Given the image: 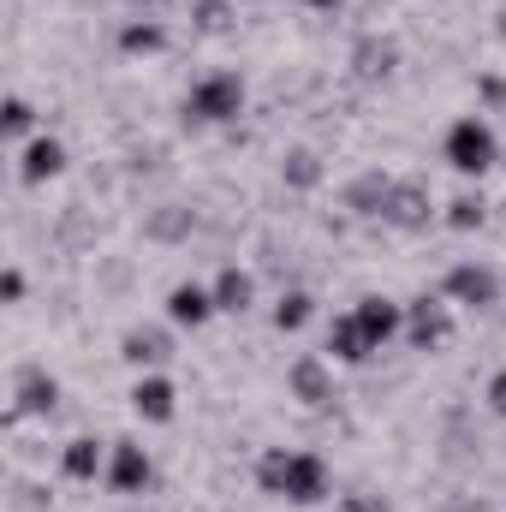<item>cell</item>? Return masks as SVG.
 <instances>
[{
	"mask_svg": "<svg viewBox=\"0 0 506 512\" xmlns=\"http://www.w3.org/2000/svg\"><path fill=\"white\" fill-rule=\"evenodd\" d=\"M256 489L292 507H316L328 495V459L310 447H268L256 459Z\"/></svg>",
	"mask_w": 506,
	"mask_h": 512,
	"instance_id": "1",
	"label": "cell"
},
{
	"mask_svg": "<svg viewBox=\"0 0 506 512\" xmlns=\"http://www.w3.org/2000/svg\"><path fill=\"white\" fill-rule=\"evenodd\" d=\"M251 102V84L239 72H203L185 96V120L191 126H233Z\"/></svg>",
	"mask_w": 506,
	"mask_h": 512,
	"instance_id": "2",
	"label": "cell"
},
{
	"mask_svg": "<svg viewBox=\"0 0 506 512\" xmlns=\"http://www.w3.org/2000/svg\"><path fill=\"white\" fill-rule=\"evenodd\" d=\"M441 161L453 173H465V179H483L501 161V137H495V126L483 114H465V120H453L447 137H441Z\"/></svg>",
	"mask_w": 506,
	"mask_h": 512,
	"instance_id": "3",
	"label": "cell"
},
{
	"mask_svg": "<svg viewBox=\"0 0 506 512\" xmlns=\"http://www.w3.org/2000/svg\"><path fill=\"white\" fill-rule=\"evenodd\" d=\"M286 393L298 399V405H310V411H328L340 393H334V358H322V352H298L292 364H286Z\"/></svg>",
	"mask_w": 506,
	"mask_h": 512,
	"instance_id": "4",
	"label": "cell"
},
{
	"mask_svg": "<svg viewBox=\"0 0 506 512\" xmlns=\"http://www.w3.org/2000/svg\"><path fill=\"white\" fill-rule=\"evenodd\" d=\"M381 221H387L393 233H429V221H435V191H429L423 179H393Z\"/></svg>",
	"mask_w": 506,
	"mask_h": 512,
	"instance_id": "5",
	"label": "cell"
},
{
	"mask_svg": "<svg viewBox=\"0 0 506 512\" xmlns=\"http://www.w3.org/2000/svg\"><path fill=\"white\" fill-rule=\"evenodd\" d=\"M441 298L465 304V310H489V304H501V274L489 262H453L441 280Z\"/></svg>",
	"mask_w": 506,
	"mask_h": 512,
	"instance_id": "6",
	"label": "cell"
},
{
	"mask_svg": "<svg viewBox=\"0 0 506 512\" xmlns=\"http://www.w3.org/2000/svg\"><path fill=\"white\" fill-rule=\"evenodd\" d=\"M149 483H155L149 447H143V441H114V453H108V489H114L120 501H143Z\"/></svg>",
	"mask_w": 506,
	"mask_h": 512,
	"instance_id": "7",
	"label": "cell"
},
{
	"mask_svg": "<svg viewBox=\"0 0 506 512\" xmlns=\"http://www.w3.org/2000/svg\"><path fill=\"white\" fill-rule=\"evenodd\" d=\"M405 340L417 346V352H441L447 340H453V304L447 298H411L405 304Z\"/></svg>",
	"mask_w": 506,
	"mask_h": 512,
	"instance_id": "8",
	"label": "cell"
},
{
	"mask_svg": "<svg viewBox=\"0 0 506 512\" xmlns=\"http://www.w3.org/2000/svg\"><path fill=\"white\" fill-rule=\"evenodd\" d=\"M54 405H60V382L42 364H24L12 376V423L18 417H54Z\"/></svg>",
	"mask_w": 506,
	"mask_h": 512,
	"instance_id": "9",
	"label": "cell"
},
{
	"mask_svg": "<svg viewBox=\"0 0 506 512\" xmlns=\"http://www.w3.org/2000/svg\"><path fill=\"white\" fill-rule=\"evenodd\" d=\"M352 316H358V328H364V340H370V346H387V340H399V334H405V304H399V298H381V292H370V298H358V310H352Z\"/></svg>",
	"mask_w": 506,
	"mask_h": 512,
	"instance_id": "10",
	"label": "cell"
},
{
	"mask_svg": "<svg viewBox=\"0 0 506 512\" xmlns=\"http://www.w3.org/2000/svg\"><path fill=\"white\" fill-rule=\"evenodd\" d=\"M131 411H137L143 423H173V417H179V387L167 382L161 370H143L137 387H131Z\"/></svg>",
	"mask_w": 506,
	"mask_h": 512,
	"instance_id": "11",
	"label": "cell"
},
{
	"mask_svg": "<svg viewBox=\"0 0 506 512\" xmlns=\"http://www.w3.org/2000/svg\"><path fill=\"white\" fill-rule=\"evenodd\" d=\"M60 173H66V143H60V137L42 131V137H30V143L18 149V179H24V185H48V179H60Z\"/></svg>",
	"mask_w": 506,
	"mask_h": 512,
	"instance_id": "12",
	"label": "cell"
},
{
	"mask_svg": "<svg viewBox=\"0 0 506 512\" xmlns=\"http://www.w3.org/2000/svg\"><path fill=\"white\" fill-rule=\"evenodd\" d=\"M108 453H114V441L78 435V441L60 447V471H66L72 483H96V477H108Z\"/></svg>",
	"mask_w": 506,
	"mask_h": 512,
	"instance_id": "13",
	"label": "cell"
},
{
	"mask_svg": "<svg viewBox=\"0 0 506 512\" xmlns=\"http://www.w3.org/2000/svg\"><path fill=\"white\" fill-rule=\"evenodd\" d=\"M209 316H221L209 286H197V280H179V286L167 292V322H173V328H203Z\"/></svg>",
	"mask_w": 506,
	"mask_h": 512,
	"instance_id": "14",
	"label": "cell"
},
{
	"mask_svg": "<svg viewBox=\"0 0 506 512\" xmlns=\"http://www.w3.org/2000/svg\"><path fill=\"white\" fill-rule=\"evenodd\" d=\"M209 292H215V310H221V316H245L256 304V274L239 268V262H227V268L209 280Z\"/></svg>",
	"mask_w": 506,
	"mask_h": 512,
	"instance_id": "15",
	"label": "cell"
},
{
	"mask_svg": "<svg viewBox=\"0 0 506 512\" xmlns=\"http://www.w3.org/2000/svg\"><path fill=\"white\" fill-rule=\"evenodd\" d=\"M167 24L161 18H149V12H131L126 24H120V54L131 60H155V54H167Z\"/></svg>",
	"mask_w": 506,
	"mask_h": 512,
	"instance_id": "16",
	"label": "cell"
},
{
	"mask_svg": "<svg viewBox=\"0 0 506 512\" xmlns=\"http://www.w3.org/2000/svg\"><path fill=\"white\" fill-rule=\"evenodd\" d=\"M120 358L137 364V370H161V364L173 358V334H167V328H126Z\"/></svg>",
	"mask_w": 506,
	"mask_h": 512,
	"instance_id": "17",
	"label": "cell"
},
{
	"mask_svg": "<svg viewBox=\"0 0 506 512\" xmlns=\"http://www.w3.org/2000/svg\"><path fill=\"white\" fill-rule=\"evenodd\" d=\"M328 358H334V364H370V358H376V346L364 340V328H358L352 310L328 322Z\"/></svg>",
	"mask_w": 506,
	"mask_h": 512,
	"instance_id": "18",
	"label": "cell"
},
{
	"mask_svg": "<svg viewBox=\"0 0 506 512\" xmlns=\"http://www.w3.org/2000/svg\"><path fill=\"white\" fill-rule=\"evenodd\" d=\"M399 66V42L393 36H358V48H352V72L364 78V84H376Z\"/></svg>",
	"mask_w": 506,
	"mask_h": 512,
	"instance_id": "19",
	"label": "cell"
},
{
	"mask_svg": "<svg viewBox=\"0 0 506 512\" xmlns=\"http://www.w3.org/2000/svg\"><path fill=\"white\" fill-rule=\"evenodd\" d=\"M322 179H328V161L316 149H286L280 155V185L286 191H316Z\"/></svg>",
	"mask_w": 506,
	"mask_h": 512,
	"instance_id": "20",
	"label": "cell"
},
{
	"mask_svg": "<svg viewBox=\"0 0 506 512\" xmlns=\"http://www.w3.org/2000/svg\"><path fill=\"white\" fill-rule=\"evenodd\" d=\"M268 322H274L280 334H298V328H310V322H316V292H304V286H286V292L274 298Z\"/></svg>",
	"mask_w": 506,
	"mask_h": 512,
	"instance_id": "21",
	"label": "cell"
},
{
	"mask_svg": "<svg viewBox=\"0 0 506 512\" xmlns=\"http://www.w3.org/2000/svg\"><path fill=\"white\" fill-rule=\"evenodd\" d=\"M387 191H393V173L370 167V173H358V179L346 185V209H352V215H381V209H387Z\"/></svg>",
	"mask_w": 506,
	"mask_h": 512,
	"instance_id": "22",
	"label": "cell"
},
{
	"mask_svg": "<svg viewBox=\"0 0 506 512\" xmlns=\"http://www.w3.org/2000/svg\"><path fill=\"white\" fill-rule=\"evenodd\" d=\"M191 227H197V215H191L185 203H161V209L149 215V239H161V245H179V239H191Z\"/></svg>",
	"mask_w": 506,
	"mask_h": 512,
	"instance_id": "23",
	"label": "cell"
},
{
	"mask_svg": "<svg viewBox=\"0 0 506 512\" xmlns=\"http://www.w3.org/2000/svg\"><path fill=\"white\" fill-rule=\"evenodd\" d=\"M233 24H239V0H191V30L227 36Z\"/></svg>",
	"mask_w": 506,
	"mask_h": 512,
	"instance_id": "24",
	"label": "cell"
},
{
	"mask_svg": "<svg viewBox=\"0 0 506 512\" xmlns=\"http://www.w3.org/2000/svg\"><path fill=\"white\" fill-rule=\"evenodd\" d=\"M441 221H447L453 233H477V227L489 221V203H483V191H459V197L441 209Z\"/></svg>",
	"mask_w": 506,
	"mask_h": 512,
	"instance_id": "25",
	"label": "cell"
},
{
	"mask_svg": "<svg viewBox=\"0 0 506 512\" xmlns=\"http://www.w3.org/2000/svg\"><path fill=\"white\" fill-rule=\"evenodd\" d=\"M0 131H6L12 143H30V131H36V108H30L24 96H6V108H0Z\"/></svg>",
	"mask_w": 506,
	"mask_h": 512,
	"instance_id": "26",
	"label": "cell"
},
{
	"mask_svg": "<svg viewBox=\"0 0 506 512\" xmlns=\"http://www.w3.org/2000/svg\"><path fill=\"white\" fill-rule=\"evenodd\" d=\"M12 512H48V489H36V483H12Z\"/></svg>",
	"mask_w": 506,
	"mask_h": 512,
	"instance_id": "27",
	"label": "cell"
},
{
	"mask_svg": "<svg viewBox=\"0 0 506 512\" xmlns=\"http://www.w3.org/2000/svg\"><path fill=\"white\" fill-rule=\"evenodd\" d=\"M334 512H393V507H387V495L358 489V495H340V507H334Z\"/></svg>",
	"mask_w": 506,
	"mask_h": 512,
	"instance_id": "28",
	"label": "cell"
},
{
	"mask_svg": "<svg viewBox=\"0 0 506 512\" xmlns=\"http://www.w3.org/2000/svg\"><path fill=\"white\" fill-rule=\"evenodd\" d=\"M0 304H24V268H6L0 274Z\"/></svg>",
	"mask_w": 506,
	"mask_h": 512,
	"instance_id": "29",
	"label": "cell"
},
{
	"mask_svg": "<svg viewBox=\"0 0 506 512\" xmlns=\"http://www.w3.org/2000/svg\"><path fill=\"white\" fill-rule=\"evenodd\" d=\"M483 399H489V411H495V417H506V370H495V376H489Z\"/></svg>",
	"mask_w": 506,
	"mask_h": 512,
	"instance_id": "30",
	"label": "cell"
},
{
	"mask_svg": "<svg viewBox=\"0 0 506 512\" xmlns=\"http://www.w3.org/2000/svg\"><path fill=\"white\" fill-rule=\"evenodd\" d=\"M477 96H483L489 108H506V78H495V72H489V78L477 84Z\"/></svg>",
	"mask_w": 506,
	"mask_h": 512,
	"instance_id": "31",
	"label": "cell"
},
{
	"mask_svg": "<svg viewBox=\"0 0 506 512\" xmlns=\"http://www.w3.org/2000/svg\"><path fill=\"white\" fill-rule=\"evenodd\" d=\"M131 12H149V18H155V12H167V6H173V0H126Z\"/></svg>",
	"mask_w": 506,
	"mask_h": 512,
	"instance_id": "32",
	"label": "cell"
},
{
	"mask_svg": "<svg viewBox=\"0 0 506 512\" xmlns=\"http://www.w3.org/2000/svg\"><path fill=\"white\" fill-rule=\"evenodd\" d=\"M298 6H310V12H334V6H346V0H298Z\"/></svg>",
	"mask_w": 506,
	"mask_h": 512,
	"instance_id": "33",
	"label": "cell"
},
{
	"mask_svg": "<svg viewBox=\"0 0 506 512\" xmlns=\"http://www.w3.org/2000/svg\"><path fill=\"white\" fill-rule=\"evenodd\" d=\"M501 36H506V18H501Z\"/></svg>",
	"mask_w": 506,
	"mask_h": 512,
	"instance_id": "34",
	"label": "cell"
}]
</instances>
